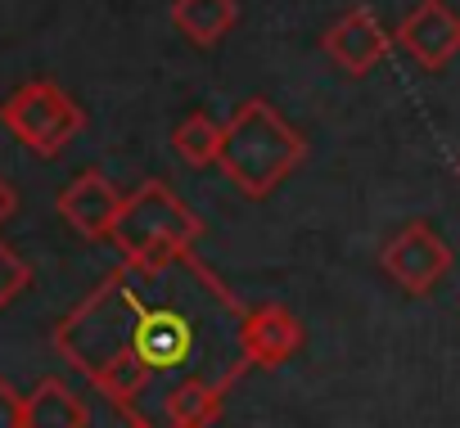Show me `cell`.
Here are the masks:
<instances>
[{
  "instance_id": "cell-13",
  "label": "cell",
  "mask_w": 460,
  "mask_h": 428,
  "mask_svg": "<svg viewBox=\"0 0 460 428\" xmlns=\"http://www.w3.org/2000/svg\"><path fill=\"white\" fill-rule=\"evenodd\" d=\"M172 23L190 46L208 50L240 23V5L235 0H172Z\"/></svg>"
},
{
  "instance_id": "cell-1",
  "label": "cell",
  "mask_w": 460,
  "mask_h": 428,
  "mask_svg": "<svg viewBox=\"0 0 460 428\" xmlns=\"http://www.w3.org/2000/svg\"><path fill=\"white\" fill-rule=\"evenodd\" d=\"M140 307H145L140 275L118 266L55 325V352L77 374H86L91 388L104 392L118 410H136V401L154 383V374L136 356Z\"/></svg>"
},
{
  "instance_id": "cell-6",
  "label": "cell",
  "mask_w": 460,
  "mask_h": 428,
  "mask_svg": "<svg viewBox=\"0 0 460 428\" xmlns=\"http://www.w3.org/2000/svg\"><path fill=\"white\" fill-rule=\"evenodd\" d=\"M303 343H307V329L285 302H262V307L244 311L240 334H235L240 361L258 365V370H280L285 361H294L303 352Z\"/></svg>"
},
{
  "instance_id": "cell-17",
  "label": "cell",
  "mask_w": 460,
  "mask_h": 428,
  "mask_svg": "<svg viewBox=\"0 0 460 428\" xmlns=\"http://www.w3.org/2000/svg\"><path fill=\"white\" fill-rule=\"evenodd\" d=\"M14 212H19V189H14L5 176H0V226H5Z\"/></svg>"
},
{
  "instance_id": "cell-7",
  "label": "cell",
  "mask_w": 460,
  "mask_h": 428,
  "mask_svg": "<svg viewBox=\"0 0 460 428\" xmlns=\"http://www.w3.org/2000/svg\"><path fill=\"white\" fill-rule=\"evenodd\" d=\"M194 316L181 311L176 302H145L136 320V356L140 365L158 379L181 370L194 356Z\"/></svg>"
},
{
  "instance_id": "cell-8",
  "label": "cell",
  "mask_w": 460,
  "mask_h": 428,
  "mask_svg": "<svg viewBox=\"0 0 460 428\" xmlns=\"http://www.w3.org/2000/svg\"><path fill=\"white\" fill-rule=\"evenodd\" d=\"M393 41L424 68V73H442L456 55H460V14L447 0H420L411 5L393 32Z\"/></svg>"
},
{
  "instance_id": "cell-14",
  "label": "cell",
  "mask_w": 460,
  "mask_h": 428,
  "mask_svg": "<svg viewBox=\"0 0 460 428\" xmlns=\"http://www.w3.org/2000/svg\"><path fill=\"white\" fill-rule=\"evenodd\" d=\"M172 149H176V158L190 162V167H212V162L221 158V122L208 118V113L181 118L176 131H172Z\"/></svg>"
},
{
  "instance_id": "cell-16",
  "label": "cell",
  "mask_w": 460,
  "mask_h": 428,
  "mask_svg": "<svg viewBox=\"0 0 460 428\" xmlns=\"http://www.w3.org/2000/svg\"><path fill=\"white\" fill-rule=\"evenodd\" d=\"M0 428H23V392L0 374Z\"/></svg>"
},
{
  "instance_id": "cell-19",
  "label": "cell",
  "mask_w": 460,
  "mask_h": 428,
  "mask_svg": "<svg viewBox=\"0 0 460 428\" xmlns=\"http://www.w3.org/2000/svg\"><path fill=\"white\" fill-rule=\"evenodd\" d=\"M456 171H460V162H456Z\"/></svg>"
},
{
  "instance_id": "cell-4",
  "label": "cell",
  "mask_w": 460,
  "mask_h": 428,
  "mask_svg": "<svg viewBox=\"0 0 460 428\" xmlns=\"http://www.w3.org/2000/svg\"><path fill=\"white\" fill-rule=\"evenodd\" d=\"M0 122L5 131L32 149L37 158H59L86 127V109L55 82H23L5 104H0Z\"/></svg>"
},
{
  "instance_id": "cell-2",
  "label": "cell",
  "mask_w": 460,
  "mask_h": 428,
  "mask_svg": "<svg viewBox=\"0 0 460 428\" xmlns=\"http://www.w3.org/2000/svg\"><path fill=\"white\" fill-rule=\"evenodd\" d=\"M303 158H307L303 131L294 122H285V113L271 100H262V95L235 104L230 118L221 122V158H217V167L253 203L271 198L294 176V167Z\"/></svg>"
},
{
  "instance_id": "cell-12",
  "label": "cell",
  "mask_w": 460,
  "mask_h": 428,
  "mask_svg": "<svg viewBox=\"0 0 460 428\" xmlns=\"http://www.w3.org/2000/svg\"><path fill=\"white\" fill-rule=\"evenodd\" d=\"M23 428H91V406L59 374H46L23 397Z\"/></svg>"
},
{
  "instance_id": "cell-10",
  "label": "cell",
  "mask_w": 460,
  "mask_h": 428,
  "mask_svg": "<svg viewBox=\"0 0 460 428\" xmlns=\"http://www.w3.org/2000/svg\"><path fill=\"white\" fill-rule=\"evenodd\" d=\"M321 50H325V55L348 73V77H366L370 68H379V64L388 59L393 37L384 32V23H379V14H375V10L352 5V10H343V14L325 28Z\"/></svg>"
},
{
  "instance_id": "cell-9",
  "label": "cell",
  "mask_w": 460,
  "mask_h": 428,
  "mask_svg": "<svg viewBox=\"0 0 460 428\" xmlns=\"http://www.w3.org/2000/svg\"><path fill=\"white\" fill-rule=\"evenodd\" d=\"M122 203H127V198L118 194V185H113L104 171H95V167L77 171V176L59 189V198H55L59 217H64L82 240H91V244L113 240V226H118V217H122Z\"/></svg>"
},
{
  "instance_id": "cell-3",
  "label": "cell",
  "mask_w": 460,
  "mask_h": 428,
  "mask_svg": "<svg viewBox=\"0 0 460 428\" xmlns=\"http://www.w3.org/2000/svg\"><path fill=\"white\" fill-rule=\"evenodd\" d=\"M203 217L167 185V180H140L113 226V249L122 253V266L140 280H163L172 266L190 258V249L203 240Z\"/></svg>"
},
{
  "instance_id": "cell-15",
  "label": "cell",
  "mask_w": 460,
  "mask_h": 428,
  "mask_svg": "<svg viewBox=\"0 0 460 428\" xmlns=\"http://www.w3.org/2000/svg\"><path fill=\"white\" fill-rule=\"evenodd\" d=\"M32 289V266L0 240V311H5L19 293H28Z\"/></svg>"
},
{
  "instance_id": "cell-11",
  "label": "cell",
  "mask_w": 460,
  "mask_h": 428,
  "mask_svg": "<svg viewBox=\"0 0 460 428\" xmlns=\"http://www.w3.org/2000/svg\"><path fill=\"white\" fill-rule=\"evenodd\" d=\"M235 388L230 379L212 374H181L163 392V428H212L226 410V392Z\"/></svg>"
},
{
  "instance_id": "cell-5",
  "label": "cell",
  "mask_w": 460,
  "mask_h": 428,
  "mask_svg": "<svg viewBox=\"0 0 460 428\" xmlns=\"http://www.w3.org/2000/svg\"><path fill=\"white\" fill-rule=\"evenodd\" d=\"M384 275L406 293V298H429L442 275L451 271V244L429 226V222H406L379 253Z\"/></svg>"
},
{
  "instance_id": "cell-18",
  "label": "cell",
  "mask_w": 460,
  "mask_h": 428,
  "mask_svg": "<svg viewBox=\"0 0 460 428\" xmlns=\"http://www.w3.org/2000/svg\"><path fill=\"white\" fill-rule=\"evenodd\" d=\"M122 428H158L154 419H145L140 410H122Z\"/></svg>"
}]
</instances>
